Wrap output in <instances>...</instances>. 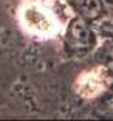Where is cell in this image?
<instances>
[{
    "instance_id": "5",
    "label": "cell",
    "mask_w": 113,
    "mask_h": 121,
    "mask_svg": "<svg viewBox=\"0 0 113 121\" xmlns=\"http://www.w3.org/2000/svg\"><path fill=\"white\" fill-rule=\"evenodd\" d=\"M112 55H113V51H112Z\"/></svg>"
},
{
    "instance_id": "3",
    "label": "cell",
    "mask_w": 113,
    "mask_h": 121,
    "mask_svg": "<svg viewBox=\"0 0 113 121\" xmlns=\"http://www.w3.org/2000/svg\"><path fill=\"white\" fill-rule=\"evenodd\" d=\"M100 30L105 34H113V18H109L103 24H100Z\"/></svg>"
},
{
    "instance_id": "1",
    "label": "cell",
    "mask_w": 113,
    "mask_h": 121,
    "mask_svg": "<svg viewBox=\"0 0 113 121\" xmlns=\"http://www.w3.org/2000/svg\"><path fill=\"white\" fill-rule=\"evenodd\" d=\"M66 44L71 52L82 55L95 45V34L82 18H74L66 30Z\"/></svg>"
},
{
    "instance_id": "4",
    "label": "cell",
    "mask_w": 113,
    "mask_h": 121,
    "mask_svg": "<svg viewBox=\"0 0 113 121\" xmlns=\"http://www.w3.org/2000/svg\"><path fill=\"white\" fill-rule=\"evenodd\" d=\"M100 1L108 7H113V0H100Z\"/></svg>"
},
{
    "instance_id": "2",
    "label": "cell",
    "mask_w": 113,
    "mask_h": 121,
    "mask_svg": "<svg viewBox=\"0 0 113 121\" xmlns=\"http://www.w3.org/2000/svg\"><path fill=\"white\" fill-rule=\"evenodd\" d=\"M78 10L81 11V14L85 18H90L95 20L100 16L102 13V6L103 3L100 0H75Z\"/></svg>"
}]
</instances>
